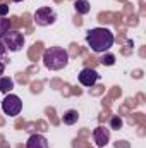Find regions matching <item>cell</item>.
Returning a JSON list of instances; mask_svg holds the SVG:
<instances>
[{"label":"cell","instance_id":"obj_1","mask_svg":"<svg viewBox=\"0 0 146 148\" xmlns=\"http://www.w3.org/2000/svg\"><path fill=\"white\" fill-rule=\"evenodd\" d=\"M113 33L107 28H93L86 33V43L95 53H105L113 47Z\"/></svg>","mask_w":146,"mask_h":148},{"label":"cell","instance_id":"obj_2","mask_svg":"<svg viewBox=\"0 0 146 148\" xmlns=\"http://www.w3.org/2000/svg\"><path fill=\"white\" fill-rule=\"evenodd\" d=\"M43 64L50 71H60L69 64V52L62 47H50L43 52Z\"/></svg>","mask_w":146,"mask_h":148},{"label":"cell","instance_id":"obj_3","mask_svg":"<svg viewBox=\"0 0 146 148\" xmlns=\"http://www.w3.org/2000/svg\"><path fill=\"white\" fill-rule=\"evenodd\" d=\"M2 41L5 43L7 50H10V52H19V50L24 47V35H23L21 31L9 29V31L3 35Z\"/></svg>","mask_w":146,"mask_h":148},{"label":"cell","instance_id":"obj_4","mask_svg":"<svg viewBox=\"0 0 146 148\" xmlns=\"http://www.w3.org/2000/svg\"><path fill=\"white\" fill-rule=\"evenodd\" d=\"M57 21V12L52 7H40L35 12V23L38 26H52Z\"/></svg>","mask_w":146,"mask_h":148},{"label":"cell","instance_id":"obj_5","mask_svg":"<svg viewBox=\"0 0 146 148\" xmlns=\"http://www.w3.org/2000/svg\"><path fill=\"white\" fill-rule=\"evenodd\" d=\"M2 110L5 112L7 115H10V117L17 115L19 112L23 110V102H21V98H19L17 95L7 93L5 98L2 100Z\"/></svg>","mask_w":146,"mask_h":148},{"label":"cell","instance_id":"obj_6","mask_svg":"<svg viewBox=\"0 0 146 148\" xmlns=\"http://www.w3.org/2000/svg\"><path fill=\"white\" fill-rule=\"evenodd\" d=\"M77 79H79V83L83 84V86H93L98 79H100V74L96 73L95 69H91V67H84L81 73L77 74Z\"/></svg>","mask_w":146,"mask_h":148},{"label":"cell","instance_id":"obj_7","mask_svg":"<svg viewBox=\"0 0 146 148\" xmlns=\"http://www.w3.org/2000/svg\"><path fill=\"white\" fill-rule=\"evenodd\" d=\"M93 140H95V143H96L98 148L107 147L108 141H110V127H105V126L95 127V131H93Z\"/></svg>","mask_w":146,"mask_h":148},{"label":"cell","instance_id":"obj_8","mask_svg":"<svg viewBox=\"0 0 146 148\" xmlns=\"http://www.w3.org/2000/svg\"><path fill=\"white\" fill-rule=\"evenodd\" d=\"M26 148H48V140L43 134H31L26 141Z\"/></svg>","mask_w":146,"mask_h":148},{"label":"cell","instance_id":"obj_9","mask_svg":"<svg viewBox=\"0 0 146 148\" xmlns=\"http://www.w3.org/2000/svg\"><path fill=\"white\" fill-rule=\"evenodd\" d=\"M79 121V112L74 110V109H69V110L64 112V115H62V122L65 124V126H72Z\"/></svg>","mask_w":146,"mask_h":148},{"label":"cell","instance_id":"obj_10","mask_svg":"<svg viewBox=\"0 0 146 148\" xmlns=\"http://www.w3.org/2000/svg\"><path fill=\"white\" fill-rule=\"evenodd\" d=\"M14 90V79L9 76H0V93H10Z\"/></svg>","mask_w":146,"mask_h":148},{"label":"cell","instance_id":"obj_11","mask_svg":"<svg viewBox=\"0 0 146 148\" xmlns=\"http://www.w3.org/2000/svg\"><path fill=\"white\" fill-rule=\"evenodd\" d=\"M74 10H76L77 14L84 16V14H88V12L91 10V5H89L88 0H76V2H74Z\"/></svg>","mask_w":146,"mask_h":148},{"label":"cell","instance_id":"obj_12","mask_svg":"<svg viewBox=\"0 0 146 148\" xmlns=\"http://www.w3.org/2000/svg\"><path fill=\"white\" fill-rule=\"evenodd\" d=\"M10 29V21L5 17H0V38H3V35Z\"/></svg>","mask_w":146,"mask_h":148},{"label":"cell","instance_id":"obj_13","mask_svg":"<svg viewBox=\"0 0 146 148\" xmlns=\"http://www.w3.org/2000/svg\"><path fill=\"white\" fill-rule=\"evenodd\" d=\"M122 127V119L119 115H113L110 119V129H120Z\"/></svg>","mask_w":146,"mask_h":148},{"label":"cell","instance_id":"obj_14","mask_svg":"<svg viewBox=\"0 0 146 148\" xmlns=\"http://www.w3.org/2000/svg\"><path fill=\"white\" fill-rule=\"evenodd\" d=\"M102 64H103V66H113V64H115V55L105 53V55L102 57Z\"/></svg>","mask_w":146,"mask_h":148},{"label":"cell","instance_id":"obj_15","mask_svg":"<svg viewBox=\"0 0 146 148\" xmlns=\"http://www.w3.org/2000/svg\"><path fill=\"white\" fill-rule=\"evenodd\" d=\"M5 57H7V47H5V43L0 40V62H3Z\"/></svg>","mask_w":146,"mask_h":148},{"label":"cell","instance_id":"obj_16","mask_svg":"<svg viewBox=\"0 0 146 148\" xmlns=\"http://www.w3.org/2000/svg\"><path fill=\"white\" fill-rule=\"evenodd\" d=\"M7 14H9V5L0 3V17H3V16H7Z\"/></svg>","mask_w":146,"mask_h":148},{"label":"cell","instance_id":"obj_17","mask_svg":"<svg viewBox=\"0 0 146 148\" xmlns=\"http://www.w3.org/2000/svg\"><path fill=\"white\" fill-rule=\"evenodd\" d=\"M3 71H5V64H3V62H0V76L3 74Z\"/></svg>","mask_w":146,"mask_h":148},{"label":"cell","instance_id":"obj_18","mask_svg":"<svg viewBox=\"0 0 146 148\" xmlns=\"http://www.w3.org/2000/svg\"><path fill=\"white\" fill-rule=\"evenodd\" d=\"M12 2H24V0H12Z\"/></svg>","mask_w":146,"mask_h":148}]
</instances>
